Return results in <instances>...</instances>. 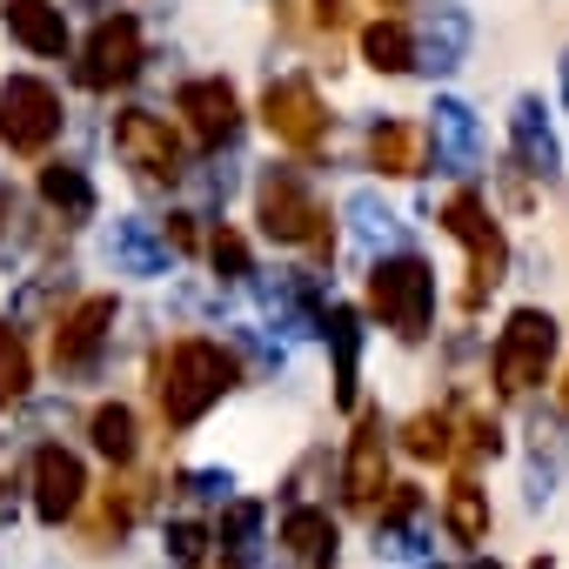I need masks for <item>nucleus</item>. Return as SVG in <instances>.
I'll return each mask as SVG.
<instances>
[{"label": "nucleus", "instance_id": "6", "mask_svg": "<svg viewBox=\"0 0 569 569\" xmlns=\"http://www.w3.org/2000/svg\"><path fill=\"white\" fill-rule=\"evenodd\" d=\"M61 134V94L41 74H8L0 81V148L8 154H41Z\"/></svg>", "mask_w": 569, "mask_h": 569}, {"label": "nucleus", "instance_id": "30", "mask_svg": "<svg viewBox=\"0 0 569 569\" xmlns=\"http://www.w3.org/2000/svg\"><path fill=\"white\" fill-rule=\"evenodd\" d=\"M254 529H261V509L254 502H228V516L214 522V542H221V562L241 569V556L254 549Z\"/></svg>", "mask_w": 569, "mask_h": 569}, {"label": "nucleus", "instance_id": "5", "mask_svg": "<svg viewBox=\"0 0 569 569\" xmlns=\"http://www.w3.org/2000/svg\"><path fill=\"white\" fill-rule=\"evenodd\" d=\"M549 362H556V322L549 309H516L489 349V369H496V389L502 396H529L536 382H549Z\"/></svg>", "mask_w": 569, "mask_h": 569}, {"label": "nucleus", "instance_id": "42", "mask_svg": "<svg viewBox=\"0 0 569 569\" xmlns=\"http://www.w3.org/2000/svg\"><path fill=\"white\" fill-rule=\"evenodd\" d=\"M221 569H234V562H221Z\"/></svg>", "mask_w": 569, "mask_h": 569}, {"label": "nucleus", "instance_id": "41", "mask_svg": "<svg viewBox=\"0 0 569 569\" xmlns=\"http://www.w3.org/2000/svg\"><path fill=\"white\" fill-rule=\"evenodd\" d=\"M382 8H402V0H382Z\"/></svg>", "mask_w": 569, "mask_h": 569}, {"label": "nucleus", "instance_id": "39", "mask_svg": "<svg viewBox=\"0 0 569 569\" xmlns=\"http://www.w3.org/2000/svg\"><path fill=\"white\" fill-rule=\"evenodd\" d=\"M562 108H569V54H562Z\"/></svg>", "mask_w": 569, "mask_h": 569}, {"label": "nucleus", "instance_id": "36", "mask_svg": "<svg viewBox=\"0 0 569 569\" xmlns=\"http://www.w3.org/2000/svg\"><path fill=\"white\" fill-rule=\"evenodd\" d=\"M342 21H349L342 0H316V28H342Z\"/></svg>", "mask_w": 569, "mask_h": 569}, {"label": "nucleus", "instance_id": "33", "mask_svg": "<svg viewBox=\"0 0 569 569\" xmlns=\"http://www.w3.org/2000/svg\"><path fill=\"white\" fill-rule=\"evenodd\" d=\"M168 556H174L181 569H194V562L208 556V529H201L194 516H181V522H168Z\"/></svg>", "mask_w": 569, "mask_h": 569}, {"label": "nucleus", "instance_id": "7", "mask_svg": "<svg viewBox=\"0 0 569 569\" xmlns=\"http://www.w3.org/2000/svg\"><path fill=\"white\" fill-rule=\"evenodd\" d=\"M261 121H268V134H274L281 148H296V154H316L322 134H329V108H322L316 81H302V74L268 81V94H261Z\"/></svg>", "mask_w": 569, "mask_h": 569}, {"label": "nucleus", "instance_id": "9", "mask_svg": "<svg viewBox=\"0 0 569 569\" xmlns=\"http://www.w3.org/2000/svg\"><path fill=\"white\" fill-rule=\"evenodd\" d=\"M74 74H81V88H94V94L134 81V74H141V21H134V14H108V21L88 34Z\"/></svg>", "mask_w": 569, "mask_h": 569}, {"label": "nucleus", "instance_id": "38", "mask_svg": "<svg viewBox=\"0 0 569 569\" xmlns=\"http://www.w3.org/2000/svg\"><path fill=\"white\" fill-rule=\"evenodd\" d=\"M8 214H14V194H8V188H0V221H8Z\"/></svg>", "mask_w": 569, "mask_h": 569}, {"label": "nucleus", "instance_id": "11", "mask_svg": "<svg viewBox=\"0 0 569 569\" xmlns=\"http://www.w3.org/2000/svg\"><path fill=\"white\" fill-rule=\"evenodd\" d=\"M174 108H181V121H188V134H194V148H228L234 134H241V101H234V88L228 81H188L181 94H174Z\"/></svg>", "mask_w": 569, "mask_h": 569}, {"label": "nucleus", "instance_id": "1", "mask_svg": "<svg viewBox=\"0 0 569 569\" xmlns=\"http://www.w3.org/2000/svg\"><path fill=\"white\" fill-rule=\"evenodd\" d=\"M234 356L221 342H201V336H181L174 349L154 356V396H161V416L168 429H194L228 389H234Z\"/></svg>", "mask_w": 569, "mask_h": 569}, {"label": "nucleus", "instance_id": "13", "mask_svg": "<svg viewBox=\"0 0 569 569\" xmlns=\"http://www.w3.org/2000/svg\"><path fill=\"white\" fill-rule=\"evenodd\" d=\"M336 516L329 509H316V502H302V509H289V522H281V549H289V562L296 569H336Z\"/></svg>", "mask_w": 569, "mask_h": 569}, {"label": "nucleus", "instance_id": "14", "mask_svg": "<svg viewBox=\"0 0 569 569\" xmlns=\"http://www.w3.org/2000/svg\"><path fill=\"white\" fill-rule=\"evenodd\" d=\"M422 489L416 482H389L382 496V516H376V556H416V529H422Z\"/></svg>", "mask_w": 569, "mask_h": 569}, {"label": "nucleus", "instance_id": "15", "mask_svg": "<svg viewBox=\"0 0 569 569\" xmlns=\"http://www.w3.org/2000/svg\"><path fill=\"white\" fill-rule=\"evenodd\" d=\"M369 168H382V174H422L429 168V134L416 121H376L369 128Z\"/></svg>", "mask_w": 569, "mask_h": 569}, {"label": "nucleus", "instance_id": "25", "mask_svg": "<svg viewBox=\"0 0 569 569\" xmlns=\"http://www.w3.org/2000/svg\"><path fill=\"white\" fill-rule=\"evenodd\" d=\"M402 449H409L416 462H449V456H456V416H449V409L409 416V422H402Z\"/></svg>", "mask_w": 569, "mask_h": 569}, {"label": "nucleus", "instance_id": "18", "mask_svg": "<svg viewBox=\"0 0 569 569\" xmlns=\"http://www.w3.org/2000/svg\"><path fill=\"white\" fill-rule=\"evenodd\" d=\"M462 48H469V14L462 8H449V0H436L429 8V21H422V34H416V68H456L462 61Z\"/></svg>", "mask_w": 569, "mask_h": 569}, {"label": "nucleus", "instance_id": "29", "mask_svg": "<svg viewBox=\"0 0 569 569\" xmlns=\"http://www.w3.org/2000/svg\"><path fill=\"white\" fill-rule=\"evenodd\" d=\"M28 382H34V356L8 322H0V409H14L28 396Z\"/></svg>", "mask_w": 569, "mask_h": 569}, {"label": "nucleus", "instance_id": "27", "mask_svg": "<svg viewBox=\"0 0 569 569\" xmlns=\"http://www.w3.org/2000/svg\"><path fill=\"white\" fill-rule=\"evenodd\" d=\"M141 496H148L141 482H108L101 509L88 516V542H108V536L121 542V536H128V522H134V509H141Z\"/></svg>", "mask_w": 569, "mask_h": 569}, {"label": "nucleus", "instance_id": "12", "mask_svg": "<svg viewBox=\"0 0 569 569\" xmlns=\"http://www.w3.org/2000/svg\"><path fill=\"white\" fill-rule=\"evenodd\" d=\"M81 502H88V469H81V456L61 449V442H48V449L34 456V516H41V522H68Z\"/></svg>", "mask_w": 569, "mask_h": 569}, {"label": "nucleus", "instance_id": "34", "mask_svg": "<svg viewBox=\"0 0 569 569\" xmlns=\"http://www.w3.org/2000/svg\"><path fill=\"white\" fill-rule=\"evenodd\" d=\"M462 436H469V442L456 449L462 462H476V456H502V429H496V416H462Z\"/></svg>", "mask_w": 569, "mask_h": 569}, {"label": "nucleus", "instance_id": "10", "mask_svg": "<svg viewBox=\"0 0 569 569\" xmlns=\"http://www.w3.org/2000/svg\"><path fill=\"white\" fill-rule=\"evenodd\" d=\"M382 496H389V429H382V409H362L349 436V462H342V502L376 509Z\"/></svg>", "mask_w": 569, "mask_h": 569}, {"label": "nucleus", "instance_id": "23", "mask_svg": "<svg viewBox=\"0 0 569 569\" xmlns=\"http://www.w3.org/2000/svg\"><path fill=\"white\" fill-rule=\"evenodd\" d=\"M362 61L376 74H409L416 68V28L409 21H369L362 28Z\"/></svg>", "mask_w": 569, "mask_h": 569}, {"label": "nucleus", "instance_id": "22", "mask_svg": "<svg viewBox=\"0 0 569 569\" xmlns=\"http://www.w3.org/2000/svg\"><path fill=\"white\" fill-rule=\"evenodd\" d=\"M442 529H449L462 549H476V542L489 536V496L476 489V476H456V482H449V496H442Z\"/></svg>", "mask_w": 569, "mask_h": 569}, {"label": "nucleus", "instance_id": "8", "mask_svg": "<svg viewBox=\"0 0 569 569\" xmlns=\"http://www.w3.org/2000/svg\"><path fill=\"white\" fill-rule=\"evenodd\" d=\"M114 154H121L141 181H154V188H168V181L188 174V168H181V141H174V128H168L161 114H148V108H128V114L114 121Z\"/></svg>", "mask_w": 569, "mask_h": 569}, {"label": "nucleus", "instance_id": "17", "mask_svg": "<svg viewBox=\"0 0 569 569\" xmlns=\"http://www.w3.org/2000/svg\"><path fill=\"white\" fill-rule=\"evenodd\" d=\"M322 336H329V349H336V402L342 409H356V369H362V316L349 309V302H336V309H322V322H316Z\"/></svg>", "mask_w": 569, "mask_h": 569}, {"label": "nucleus", "instance_id": "26", "mask_svg": "<svg viewBox=\"0 0 569 569\" xmlns=\"http://www.w3.org/2000/svg\"><path fill=\"white\" fill-rule=\"evenodd\" d=\"M88 436H94V449L108 456V462H134V409L128 402H101L94 416H88Z\"/></svg>", "mask_w": 569, "mask_h": 569}, {"label": "nucleus", "instance_id": "35", "mask_svg": "<svg viewBox=\"0 0 569 569\" xmlns=\"http://www.w3.org/2000/svg\"><path fill=\"white\" fill-rule=\"evenodd\" d=\"M161 241H174V248H194V214H168V221H161Z\"/></svg>", "mask_w": 569, "mask_h": 569}, {"label": "nucleus", "instance_id": "32", "mask_svg": "<svg viewBox=\"0 0 569 569\" xmlns=\"http://www.w3.org/2000/svg\"><path fill=\"white\" fill-rule=\"evenodd\" d=\"M349 214H356V234H362V248H376V241H396V214H389V208H376V194H356V201H349Z\"/></svg>", "mask_w": 569, "mask_h": 569}, {"label": "nucleus", "instance_id": "31", "mask_svg": "<svg viewBox=\"0 0 569 569\" xmlns=\"http://www.w3.org/2000/svg\"><path fill=\"white\" fill-rule=\"evenodd\" d=\"M208 261L221 268V281H248V274H254V268H248V241H241L234 228H214V234H208Z\"/></svg>", "mask_w": 569, "mask_h": 569}, {"label": "nucleus", "instance_id": "16", "mask_svg": "<svg viewBox=\"0 0 569 569\" xmlns=\"http://www.w3.org/2000/svg\"><path fill=\"white\" fill-rule=\"evenodd\" d=\"M114 329V296H88L61 329H54V362H68V369H81L94 349H101V336Z\"/></svg>", "mask_w": 569, "mask_h": 569}, {"label": "nucleus", "instance_id": "2", "mask_svg": "<svg viewBox=\"0 0 569 569\" xmlns=\"http://www.w3.org/2000/svg\"><path fill=\"white\" fill-rule=\"evenodd\" d=\"M254 208H261V234L268 241H289V248H309V254H336V221L329 208L316 201V188L302 181V168H268L261 188H254Z\"/></svg>", "mask_w": 569, "mask_h": 569}, {"label": "nucleus", "instance_id": "4", "mask_svg": "<svg viewBox=\"0 0 569 569\" xmlns=\"http://www.w3.org/2000/svg\"><path fill=\"white\" fill-rule=\"evenodd\" d=\"M442 228L469 248V289H462V309L476 316V309L489 302V289L509 274V241H502V228H496V214L482 208L476 188H462V194L442 201Z\"/></svg>", "mask_w": 569, "mask_h": 569}, {"label": "nucleus", "instance_id": "37", "mask_svg": "<svg viewBox=\"0 0 569 569\" xmlns=\"http://www.w3.org/2000/svg\"><path fill=\"white\" fill-rule=\"evenodd\" d=\"M556 402H562V416H569V369H562V389H556Z\"/></svg>", "mask_w": 569, "mask_h": 569}, {"label": "nucleus", "instance_id": "20", "mask_svg": "<svg viewBox=\"0 0 569 569\" xmlns=\"http://www.w3.org/2000/svg\"><path fill=\"white\" fill-rule=\"evenodd\" d=\"M429 141H436V168H442V174H462V168L476 161V148H482L476 114H469L462 101H436V128H429Z\"/></svg>", "mask_w": 569, "mask_h": 569}, {"label": "nucleus", "instance_id": "3", "mask_svg": "<svg viewBox=\"0 0 569 569\" xmlns=\"http://www.w3.org/2000/svg\"><path fill=\"white\" fill-rule=\"evenodd\" d=\"M369 309L382 316V329H396L402 342H422L429 336V316H436V274L429 261L416 254H382L369 268Z\"/></svg>", "mask_w": 569, "mask_h": 569}, {"label": "nucleus", "instance_id": "28", "mask_svg": "<svg viewBox=\"0 0 569 569\" xmlns=\"http://www.w3.org/2000/svg\"><path fill=\"white\" fill-rule=\"evenodd\" d=\"M114 254H121L134 274H161V268H168V241H154V221H121V228H114Z\"/></svg>", "mask_w": 569, "mask_h": 569}, {"label": "nucleus", "instance_id": "21", "mask_svg": "<svg viewBox=\"0 0 569 569\" xmlns=\"http://www.w3.org/2000/svg\"><path fill=\"white\" fill-rule=\"evenodd\" d=\"M509 141H516V161L529 168V174H556V134H549V121H542V101L536 94H522L516 101V114H509Z\"/></svg>", "mask_w": 569, "mask_h": 569}, {"label": "nucleus", "instance_id": "24", "mask_svg": "<svg viewBox=\"0 0 569 569\" xmlns=\"http://www.w3.org/2000/svg\"><path fill=\"white\" fill-rule=\"evenodd\" d=\"M41 201H48L61 221H88V214H94V181H88L74 161H48V168H41Z\"/></svg>", "mask_w": 569, "mask_h": 569}, {"label": "nucleus", "instance_id": "40", "mask_svg": "<svg viewBox=\"0 0 569 569\" xmlns=\"http://www.w3.org/2000/svg\"><path fill=\"white\" fill-rule=\"evenodd\" d=\"M476 569H502V562H476Z\"/></svg>", "mask_w": 569, "mask_h": 569}, {"label": "nucleus", "instance_id": "19", "mask_svg": "<svg viewBox=\"0 0 569 569\" xmlns=\"http://www.w3.org/2000/svg\"><path fill=\"white\" fill-rule=\"evenodd\" d=\"M8 34L28 54H68V21L54 0H8Z\"/></svg>", "mask_w": 569, "mask_h": 569}]
</instances>
